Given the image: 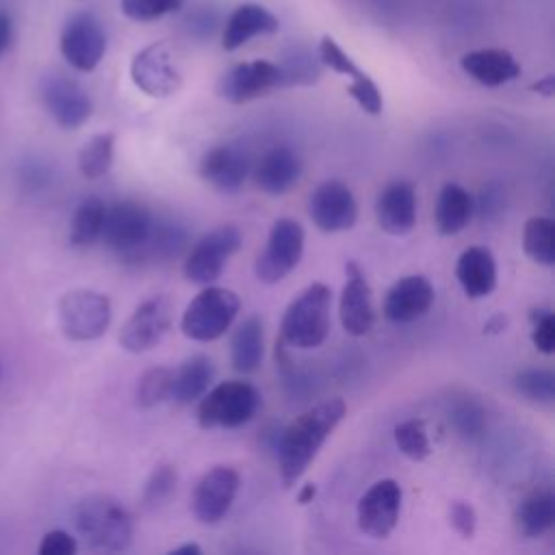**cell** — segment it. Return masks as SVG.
Returning <instances> with one entry per match:
<instances>
[{"instance_id":"cell-1","label":"cell","mask_w":555,"mask_h":555,"mask_svg":"<svg viewBox=\"0 0 555 555\" xmlns=\"http://www.w3.org/2000/svg\"><path fill=\"white\" fill-rule=\"evenodd\" d=\"M347 405L340 397L321 401L291 421L278 438V466L284 488H293L317 457L319 449L345 418Z\"/></svg>"},{"instance_id":"cell-2","label":"cell","mask_w":555,"mask_h":555,"mask_svg":"<svg viewBox=\"0 0 555 555\" xmlns=\"http://www.w3.org/2000/svg\"><path fill=\"white\" fill-rule=\"evenodd\" d=\"M332 291L323 282L308 284L284 310L280 340L288 347L312 349L330 334Z\"/></svg>"},{"instance_id":"cell-3","label":"cell","mask_w":555,"mask_h":555,"mask_svg":"<svg viewBox=\"0 0 555 555\" xmlns=\"http://www.w3.org/2000/svg\"><path fill=\"white\" fill-rule=\"evenodd\" d=\"M74 527L78 535L100 551H124L132 540V518L121 503L104 494H91L76 503Z\"/></svg>"},{"instance_id":"cell-4","label":"cell","mask_w":555,"mask_h":555,"mask_svg":"<svg viewBox=\"0 0 555 555\" xmlns=\"http://www.w3.org/2000/svg\"><path fill=\"white\" fill-rule=\"evenodd\" d=\"M260 408V392L249 382L228 379L199 397L197 423L204 429H236L249 423Z\"/></svg>"},{"instance_id":"cell-5","label":"cell","mask_w":555,"mask_h":555,"mask_svg":"<svg viewBox=\"0 0 555 555\" xmlns=\"http://www.w3.org/2000/svg\"><path fill=\"white\" fill-rule=\"evenodd\" d=\"M241 308V299L225 286L206 284L199 291L180 319V330L186 338L197 343H210L221 338L234 323Z\"/></svg>"},{"instance_id":"cell-6","label":"cell","mask_w":555,"mask_h":555,"mask_svg":"<svg viewBox=\"0 0 555 555\" xmlns=\"http://www.w3.org/2000/svg\"><path fill=\"white\" fill-rule=\"evenodd\" d=\"M111 299L91 288H76L59 301V327L65 338L74 343L95 340L106 334L111 325Z\"/></svg>"},{"instance_id":"cell-7","label":"cell","mask_w":555,"mask_h":555,"mask_svg":"<svg viewBox=\"0 0 555 555\" xmlns=\"http://www.w3.org/2000/svg\"><path fill=\"white\" fill-rule=\"evenodd\" d=\"M306 243V232L299 221L291 217H280L267 236L264 249L254 262V273L262 284L282 282L301 260Z\"/></svg>"},{"instance_id":"cell-8","label":"cell","mask_w":555,"mask_h":555,"mask_svg":"<svg viewBox=\"0 0 555 555\" xmlns=\"http://www.w3.org/2000/svg\"><path fill=\"white\" fill-rule=\"evenodd\" d=\"M152 223H154V217L143 204L134 199H119L106 206L100 238L124 262H130L132 256L145 243L152 230Z\"/></svg>"},{"instance_id":"cell-9","label":"cell","mask_w":555,"mask_h":555,"mask_svg":"<svg viewBox=\"0 0 555 555\" xmlns=\"http://www.w3.org/2000/svg\"><path fill=\"white\" fill-rule=\"evenodd\" d=\"M241 232L236 225L225 223L206 232L186 254L182 273L191 284H212L223 273L228 258L241 247Z\"/></svg>"},{"instance_id":"cell-10","label":"cell","mask_w":555,"mask_h":555,"mask_svg":"<svg viewBox=\"0 0 555 555\" xmlns=\"http://www.w3.org/2000/svg\"><path fill=\"white\" fill-rule=\"evenodd\" d=\"M173 321V301L167 295H154L139 304L119 330V345L130 353H143L156 347Z\"/></svg>"},{"instance_id":"cell-11","label":"cell","mask_w":555,"mask_h":555,"mask_svg":"<svg viewBox=\"0 0 555 555\" xmlns=\"http://www.w3.org/2000/svg\"><path fill=\"white\" fill-rule=\"evenodd\" d=\"M59 48L67 65L78 72H93L106 52V33L95 15L82 11L65 22Z\"/></svg>"},{"instance_id":"cell-12","label":"cell","mask_w":555,"mask_h":555,"mask_svg":"<svg viewBox=\"0 0 555 555\" xmlns=\"http://www.w3.org/2000/svg\"><path fill=\"white\" fill-rule=\"evenodd\" d=\"M401 499H403V492L395 479L375 481L360 496L358 507H356V518H358L360 531L375 540L388 538L399 522Z\"/></svg>"},{"instance_id":"cell-13","label":"cell","mask_w":555,"mask_h":555,"mask_svg":"<svg viewBox=\"0 0 555 555\" xmlns=\"http://www.w3.org/2000/svg\"><path fill=\"white\" fill-rule=\"evenodd\" d=\"M241 477L232 466L208 468L193 488L191 509L204 525H217L232 507Z\"/></svg>"},{"instance_id":"cell-14","label":"cell","mask_w":555,"mask_h":555,"mask_svg":"<svg viewBox=\"0 0 555 555\" xmlns=\"http://www.w3.org/2000/svg\"><path fill=\"white\" fill-rule=\"evenodd\" d=\"M130 78L150 98H167L182 87V76L171 63L165 41H154L132 56Z\"/></svg>"},{"instance_id":"cell-15","label":"cell","mask_w":555,"mask_h":555,"mask_svg":"<svg viewBox=\"0 0 555 555\" xmlns=\"http://www.w3.org/2000/svg\"><path fill=\"white\" fill-rule=\"evenodd\" d=\"M308 215L321 232H345L358 221V202L345 182L325 180L312 191Z\"/></svg>"},{"instance_id":"cell-16","label":"cell","mask_w":555,"mask_h":555,"mask_svg":"<svg viewBox=\"0 0 555 555\" xmlns=\"http://www.w3.org/2000/svg\"><path fill=\"white\" fill-rule=\"evenodd\" d=\"M41 102L52 119L65 130L80 128L93 113L89 93L63 74H50L41 80Z\"/></svg>"},{"instance_id":"cell-17","label":"cell","mask_w":555,"mask_h":555,"mask_svg":"<svg viewBox=\"0 0 555 555\" xmlns=\"http://www.w3.org/2000/svg\"><path fill=\"white\" fill-rule=\"evenodd\" d=\"M280 87V69L267 59H256L230 67L217 82V93L230 104H245Z\"/></svg>"},{"instance_id":"cell-18","label":"cell","mask_w":555,"mask_h":555,"mask_svg":"<svg viewBox=\"0 0 555 555\" xmlns=\"http://www.w3.org/2000/svg\"><path fill=\"white\" fill-rule=\"evenodd\" d=\"M347 282L340 293L338 301V314H340V325L349 336H364L371 332L375 323V310H373V297H371V286L358 267V262L349 260L345 264Z\"/></svg>"},{"instance_id":"cell-19","label":"cell","mask_w":555,"mask_h":555,"mask_svg":"<svg viewBox=\"0 0 555 555\" xmlns=\"http://www.w3.org/2000/svg\"><path fill=\"white\" fill-rule=\"evenodd\" d=\"M434 297V286L425 275H405L388 288L384 317L392 323H412L429 312Z\"/></svg>"},{"instance_id":"cell-20","label":"cell","mask_w":555,"mask_h":555,"mask_svg":"<svg viewBox=\"0 0 555 555\" xmlns=\"http://www.w3.org/2000/svg\"><path fill=\"white\" fill-rule=\"evenodd\" d=\"M375 217L386 234L403 236L416 225V191L410 180L388 182L375 202Z\"/></svg>"},{"instance_id":"cell-21","label":"cell","mask_w":555,"mask_h":555,"mask_svg":"<svg viewBox=\"0 0 555 555\" xmlns=\"http://www.w3.org/2000/svg\"><path fill=\"white\" fill-rule=\"evenodd\" d=\"M199 176L217 191L234 193L249 176V158L234 145H215L202 156Z\"/></svg>"},{"instance_id":"cell-22","label":"cell","mask_w":555,"mask_h":555,"mask_svg":"<svg viewBox=\"0 0 555 555\" xmlns=\"http://www.w3.org/2000/svg\"><path fill=\"white\" fill-rule=\"evenodd\" d=\"M280 30L278 17L258 2H243L225 20L221 33V46L228 52L238 50L258 35H273Z\"/></svg>"},{"instance_id":"cell-23","label":"cell","mask_w":555,"mask_h":555,"mask_svg":"<svg viewBox=\"0 0 555 555\" xmlns=\"http://www.w3.org/2000/svg\"><path fill=\"white\" fill-rule=\"evenodd\" d=\"M301 176V160L297 152L286 145H275L262 154L254 169L256 186L271 195H284Z\"/></svg>"},{"instance_id":"cell-24","label":"cell","mask_w":555,"mask_h":555,"mask_svg":"<svg viewBox=\"0 0 555 555\" xmlns=\"http://www.w3.org/2000/svg\"><path fill=\"white\" fill-rule=\"evenodd\" d=\"M496 260L488 247H466L455 264V278L468 299H483L496 288Z\"/></svg>"},{"instance_id":"cell-25","label":"cell","mask_w":555,"mask_h":555,"mask_svg":"<svg viewBox=\"0 0 555 555\" xmlns=\"http://www.w3.org/2000/svg\"><path fill=\"white\" fill-rule=\"evenodd\" d=\"M462 69L483 87H501L520 76L518 61L501 48L470 50L460 59Z\"/></svg>"},{"instance_id":"cell-26","label":"cell","mask_w":555,"mask_h":555,"mask_svg":"<svg viewBox=\"0 0 555 555\" xmlns=\"http://www.w3.org/2000/svg\"><path fill=\"white\" fill-rule=\"evenodd\" d=\"M212 377H215L212 360L204 353H195L173 371L169 399H173L180 405H189L210 388Z\"/></svg>"},{"instance_id":"cell-27","label":"cell","mask_w":555,"mask_h":555,"mask_svg":"<svg viewBox=\"0 0 555 555\" xmlns=\"http://www.w3.org/2000/svg\"><path fill=\"white\" fill-rule=\"evenodd\" d=\"M475 212L473 195L457 182L442 184L436 199V228L442 236H453L462 232Z\"/></svg>"},{"instance_id":"cell-28","label":"cell","mask_w":555,"mask_h":555,"mask_svg":"<svg viewBox=\"0 0 555 555\" xmlns=\"http://www.w3.org/2000/svg\"><path fill=\"white\" fill-rule=\"evenodd\" d=\"M264 353V332H262V321L258 317H247L243 323L236 325L230 338V360L232 366L247 375L254 373Z\"/></svg>"},{"instance_id":"cell-29","label":"cell","mask_w":555,"mask_h":555,"mask_svg":"<svg viewBox=\"0 0 555 555\" xmlns=\"http://www.w3.org/2000/svg\"><path fill=\"white\" fill-rule=\"evenodd\" d=\"M186 234L180 225L169 223V221H154L152 230L141 245V249L132 256V264H143V262H156V260H171L180 256L184 249Z\"/></svg>"},{"instance_id":"cell-30","label":"cell","mask_w":555,"mask_h":555,"mask_svg":"<svg viewBox=\"0 0 555 555\" xmlns=\"http://www.w3.org/2000/svg\"><path fill=\"white\" fill-rule=\"evenodd\" d=\"M518 531L527 538H540L555 525V496L551 490H535L516 509Z\"/></svg>"},{"instance_id":"cell-31","label":"cell","mask_w":555,"mask_h":555,"mask_svg":"<svg viewBox=\"0 0 555 555\" xmlns=\"http://www.w3.org/2000/svg\"><path fill=\"white\" fill-rule=\"evenodd\" d=\"M280 69V87L291 85H312L321 76V59L314 56L308 46L293 43L282 52V59L275 63Z\"/></svg>"},{"instance_id":"cell-32","label":"cell","mask_w":555,"mask_h":555,"mask_svg":"<svg viewBox=\"0 0 555 555\" xmlns=\"http://www.w3.org/2000/svg\"><path fill=\"white\" fill-rule=\"evenodd\" d=\"M104 212H106V204L100 197H95V195L85 197L76 206V210L72 215L69 243L74 247H89V245H93L100 238V234H102Z\"/></svg>"},{"instance_id":"cell-33","label":"cell","mask_w":555,"mask_h":555,"mask_svg":"<svg viewBox=\"0 0 555 555\" xmlns=\"http://www.w3.org/2000/svg\"><path fill=\"white\" fill-rule=\"evenodd\" d=\"M522 251L542 267L555 264V221L551 217H529L522 228Z\"/></svg>"},{"instance_id":"cell-34","label":"cell","mask_w":555,"mask_h":555,"mask_svg":"<svg viewBox=\"0 0 555 555\" xmlns=\"http://www.w3.org/2000/svg\"><path fill=\"white\" fill-rule=\"evenodd\" d=\"M113 154H115V134L113 132H100L93 134L78 154V167L80 173L87 180H98L104 173H108L113 165Z\"/></svg>"},{"instance_id":"cell-35","label":"cell","mask_w":555,"mask_h":555,"mask_svg":"<svg viewBox=\"0 0 555 555\" xmlns=\"http://www.w3.org/2000/svg\"><path fill=\"white\" fill-rule=\"evenodd\" d=\"M392 438L397 449L412 462H423L431 455L429 436L425 429V423L421 418H408L395 425Z\"/></svg>"},{"instance_id":"cell-36","label":"cell","mask_w":555,"mask_h":555,"mask_svg":"<svg viewBox=\"0 0 555 555\" xmlns=\"http://www.w3.org/2000/svg\"><path fill=\"white\" fill-rule=\"evenodd\" d=\"M171 375L173 371L167 366H152L143 371L137 384V405L150 410L167 401L171 395Z\"/></svg>"},{"instance_id":"cell-37","label":"cell","mask_w":555,"mask_h":555,"mask_svg":"<svg viewBox=\"0 0 555 555\" xmlns=\"http://www.w3.org/2000/svg\"><path fill=\"white\" fill-rule=\"evenodd\" d=\"M516 390L540 405H553L555 401V375L548 369H525L514 377Z\"/></svg>"},{"instance_id":"cell-38","label":"cell","mask_w":555,"mask_h":555,"mask_svg":"<svg viewBox=\"0 0 555 555\" xmlns=\"http://www.w3.org/2000/svg\"><path fill=\"white\" fill-rule=\"evenodd\" d=\"M176 479H178V473H176V466L171 464H160L152 470V475L147 477L145 481V488H143V505L147 509L152 507H158L160 503H165L169 499V494L173 492L176 488Z\"/></svg>"},{"instance_id":"cell-39","label":"cell","mask_w":555,"mask_h":555,"mask_svg":"<svg viewBox=\"0 0 555 555\" xmlns=\"http://www.w3.org/2000/svg\"><path fill=\"white\" fill-rule=\"evenodd\" d=\"M184 0H119L121 13L132 22H152L182 7Z\"/></svg>"},{"instance_id":"cell-40","label":"cell","mask_w":555,"mask_h":555,"mask_svg":"<svg viewBox=\"0 0 555 555\" xmlns=\"http://www.w3.org/2000/svg\"><path fill=\"white\" fill-rule=\"evenodd\" d=\"M319 59L325 67L334 69L336 74H343V76H349V78H356L358 74H362V69L353 63V59L330 35H325L319 43Z\"/></svg>"},{"instance_id":"cell-41","label":"cell","mask_w":555,"mask_h":555,"mask_svg":"<svg viewBox=\"0 0 555 555\" xmlns=\"http://www.w3.org/2000/svg\"><path fill=\"white\" fill-rule=\"evenodd\" d=\"M347 93L356 100V104L369 113V115H379L384 108V100L379 93V87L375 85V80L369 74H358L356 78H351V85L347 87Z\"/></svg>"},{"instance_id":"cell-42","label":"cell","mask_w":555,"mask_h":555,"mask_svg":"<svg viewBox=\"0 0 555 555\" xmlns=\"http://www.w3.org/2000/svg\"><path fill=\"white\" fill-rule=\"evenodd\" d=\"M531 343L533 347L551 356L555 351V314L551 310H533L531 312Z\"/></svg>"},{"instance_id":"cell-43","label":"cell","mask_w":555,"mask_h":555,"mask_svg":"<svg viewBox=\"0 0 555 555\" xmlns=\"http://www.w3.org/2000/svg\"><path fill=\"white\" fill-rule=\"evenodd\" d=\"M449 522L453 527V531L464 538L470 540L475 535L477 529V514L475 507L466 501H453L449 507Z\"/></svg>"},{"instance_id":"cell-44","label":"cell","mask_w":555,"mask_h":555,"mask_svg":"<svg viewBox=\"0 0 555 555\" xmlns=\"http://www.w3.org/2000/svg\"><path fill=\"white\" fill-rule=\"evenodd\" d=\"M76 551H78V542L65 529L48 531L39 544V555H74Z\"/></svg>"},{"instance_id":"cell-45","label":"cell","mask_w":555,"mask_h":555,"mask_svg":"<svg viewBox=\"0 0 555 555\" xmlns=\"http://www.w3.org/2000/svg\"><path fill=\"white\" fill-rule=\"evenodd\" d=\"M11 39H13V20H11V15L7 11L0 9V59L9 50Z\"/></svg>"},{"instance_id":"cell-46","label":"cell","mask_w":555,"mask_h":555,"mask_svg":"<svg viewBox=\"0 0 555 555\" xmlns=\"http://www.w3.org/2000/svg\"><path fill=\"white\" fill-rule=\"evenodd\" d=\"M529 89H531L533 93H538V95L553 98V95H555V76H553V74H548V76H544V78L535 80L533 85H529Z\"/></svg>"},{"instance_id":"cell-47","label":"cell","mask_w":555,"mask_h":555,"mask_svg":"<svg viewBox=\"0 0 555 555\" xmlns=\"http://www.w3.org/2000/svg\"><path fill=\"white\" fill-rule=\"evenodd\" d=\"M505 325H507V317L494 314V317L483 325V332H486V334H501V332L505 330Z\"/></svg>"},{"instance_id":"cell-48","label":"cell","mask_w":555,"mask_h":555,"mask_svg":"<svg viewBox=\"0 0 555 555\" xmlns=\"http://www.w3.org/2000/svg\"><path fill=\"white\" fill-rule=\"evenodd\" d=\"M314 494H317V486H314V483H306V486H301V490L297 492V503H299V505H308V503H312Z\"/></svg>"},{"instance_id":"cell-49","label":"cell","mask_w":555,"mask_h":555,"mask_svg":"<svg viewBox=\"0 0 555 555\" xmlns=\"http://www.w3.org/2000/svg\"><path fill=\"white\" fill-rule=\"evenodd\" d=\"M199 553H202V548L195 542H186V544L169 551V555H199Z\"/></svg>"}]
</instances>
